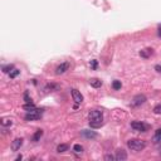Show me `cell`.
Segmentation results:
<instances>
[{"mask_svg":"<svg viewBox=\"0 0 161 161\" xmlns=\"http://www.w3.org/2000/svg\"><path fill=\"white\" fill-rule=\"evenodd\" d=\"M88 120H89V126L92 127V129H99V127L103 125V115H102V111H99V110H92V111H89Z\"/></svg>","mask_w":161,"mask_h":161,"instance_id":"obj_1","label":"cell"},{"mask_svg":"<svg viewBox=\"0 0 161 161\" xmlns=\"http://www.w3.org/2000/svg\"><path fill=\"white\" fill-rule=\"evenodd\" d=\"M127 147L131 151H133V152H140V151H142L146 147V142L140 138H131L127 141Z\"/></svg>","mask_w":161,"mask_h":161,"instance_id":"obj_2","label":"cell"},{"mask_svg":"<svg viewBox=\"0 0 161 161\" xmlns=\"http://www.w3.org/2000/svg\"><path fill=\"white\" fill-rule=\"evenodd\" d=\"M131 127L135 131H138V132H146L150 129L148 125L141 122V121H133V122H131Z\"/></svg>","mask_w":161,"mask_h":161,"instance_id":"obj_3","label":"cell"},{"mask_svg":"<svg viewBox=\"0 0 161 161\" xmlns=\"http://www.w3.org/2000/svg\"><path fill=\"white\" fill-rule=\"evenodd\" d=\"M145 102H146V96H144V95H137L133 97V99H132V105L136 106V107L144 105Z\"/></svg>","mask_w":161,"mask_h":161,"instance_id":"obj_4","label":"cell"},{"mask_svg":"<svg viewBox=\"0 0 161 161\" xmlns=\"http://www.w3.org/2000/svg\"><path fill=\"white\" fill-rule=\"evenodd\" d=\"M81 133H82V136H83V137H86L88 140H93V138L98 137V133H97L96 131H91V130H83Z\"/></svg>","mask_w":161,"mask_h":161,"instance_id":"obj_5","label":"cell"},{"mask_svg":"<svg viewBox=\"0 0 161 161\" xmlns=\"http://www.w3.org/2000/svg\"><path fill=\"white\" fill-rule=\"evenodd\" d=\"M72 97H73V101L76 103H82L83 102V96H82V93L78 89H76V88L72 89Z\"/></svg>","mask_w":161,"mask_h":161,"instance_id":"obj_6","label":"cell"},{"mask_svg":"<svg viewBox=\"0 0 161 161\" xmlns=\"http://www.w3.org/2000/svg\"><path fill=\"white\" fill-rule=\"evenodd\" d=\"M68 69H69V63L68 62H64V63L59 64L56 68V74H63V73H66Z\"/></svg>","mask_w":161,"mask_h":161,"instance_id":"obj_7","label":"cell"},{"mask_svg":"<svg viewBox=\"0 0 161 161\" xmlns=\"http://www.w3.org/2000/svg\"><path fill=\"white\" fill-rule=\"evenodd\" d=\"M23 141H24V140L22 137H17L13 142H11V150H13V151H18L20 147L23 146Z\"/></svg>","mask_w":161,"mask_h":161,"instance_id":"obj_8","label":"cell"},{"mask_svg":"<svg viewBox=\"0 0 161 161\" xmlns=\"http://www.w3.org/2000/svg\"><path fill=\"white\" fill-rule=\"evenodd\" d=\"M115 157H116L117 161H125V160H127V152L123 148H118L116 151V156Z\"/></svg>","mask_w":161,"mask_h":161,"instance_id":"obj_9","label":"cell"},{"mask_svg":"<svg viewBox=\"0 0 161 161\" xmlns=\"http://www.w3.org/2000/svg\"><path fill=\"white\" fill-rule=\"evenodd\" d=\"M40 116H42V113H38V112H28L24 118L27 121H37L40 118Z\"/></svg>","mask_w":161,"mask_h":161,"instance_id":"obj_10","label":"cell"},{"mask_svg":"<svg viewBox=\"0 0 161 161\" xmlns=\"http://www.w3.org/2000/svg\"><path fill=\"white\" fill-rule=\"evenodd\" d=\"M89 84L93 88H99L102 86V81L99 80V78H91V80H89Z\"/></svg>","mask_w":161,"mask_h":161,"instance_id":"obj_11","label":"cell"},{"mask_svg":"<svg viewBox=\"0 0 161 161\" xmlns=\"http://www.w3.org/2000/svg\"><path fill=\"white\" fill-rule=\"evenodd\" d=\"M42 136H43V130H37V131H35V133L33 135L32 140H33L34 142H38V141H40Z\"/></svg>","mask_w":161,"mask_h":161,"instance_id":"obj_12","label":"cell"},{"mask_svg":"<svg viewBox=\"0 0 161 161\" xmlns=\"http://www.w3.org/2000/svg\"><path fill=\"white\" fill-rule=\"evenodd\" d=\"M152 141L155 142V144H159V142H161V129L156 130V132H155V135L152 137Z\"/></svg>","mask_w":161,"mask_h":161,"instance_id":"obj_13","label":"cell"},{"mask_svg":"<svg viewBox=\"0 0 161 161\" xmlns=\"http://www.w3.org/2000/svg\"><path fill=\"white\" fill-rule=\"evenodd\" d=\"M68 148H69V146L67 144H60L57 146V152H59V154L66 152V151H68Z\"/></svg>","mask_w":161,"mask_h":161,"instance_id":"obj_14","label":"cell"},{"mask_svg":"<svg viewBox=\"0 0 161 161\" xmlns=\"http://www.w3.org/2000/svg\"><path fill=\"white\" fill-rule=\"evenodd\" d=\"M154 52H152V49H150V48H147V49H144V50H141L140 52V56L141 57H144V58H148V57L152 54Z\"/></svg>","mask_w":161,"mask_h":161,"instance_id":"obj_15","label":"cell"},{"mask_svg":"<svg viewBox=\"0 0 161 161\" xmlns=\"http://www.w3.org/2000/svg\"><path fill=\"white\" fill-rule=\"evenodd\" d=\"M0 123H1V126L8 127V126H11V125H13V121H11L10 118H1Z\"/></svg>","mask_w":161,"mask_h":161,"instance_id":"obj_16","label":"cell"},{"mask_svg":"<svg viewBox=\"0 0 161 161\" xmlns=\"http://www.w3.org/2000/svg\"><path fill=\"white\" fill-rule=\"evenodd\" d=\"M121 87H122V83H121V81H113L112 82V88H113L115 91H118V89H121Z\"/></svg>","mask_w":161,"mask_h":161,"instance_id":"obj_17","label":"cell"},{"mask_svg":"<svg viewBox=\"0 0 161 161\" xmlns=\"http://www.w3.org/2000/svg\"><path fill=\"white\" fill-rule=\"evenodd\" d=\"M1 69H3V72H4V73H10V72L14 69V66L13 64H8V66H4Z\"/></svg>","mask_w":161,"mask_h":161,"instance_id":"obj_18","label":"cell"},{"mask_svg":"<svg viewBox=\"0 0 161 161\" xmlns=\"http://www.w3.org/2000/svg\"><path fill=\"white\" fill-rule=\"evenodd\" d=\"M73 151L76 154H82V152H83V147H82L80 144H76L73 146Z\"/></svg>","mask_w":161,"mask_h":161,"instance_id":"obj_19","label":"cell"},{"mask_svg":"<svg viewBox=\"0 0 161 161\" xmlns=\"http://www.w3.org/2000/svg\"><path fill=\"white\" fill-rule=\"evenodd\" d=\"M24 101H25L27 103H33V99H32V97H29V92H28V91L24 93Z\"/></svg>","mask_w":161,"mask_h":161,"instance_id":"obj_20","label":"cell"},{"mask_svg":"<svg viewBox=\"0 0 161 161\" xmlns=\"http://www.w3.org/2000/svg\"><path fill=\"white\" fill-rule=\"evenodd\" d=\"M20 73V71H19V69H17V68H14L13 69V71H11L10 72V73H9V76H10V78H15V77H17V76L18 74H19Z\"/></svg>","mask_w":161,"mask_h":161,"instance_id":"obj_21","label":"cell"},{"mask_svg":"<svg viewBox=\"0 0 161 161\" xmlns=\"http://www.w3.org/2000/svg\"><path fill=\"white\" fill-rule=\"evenodd\" d=\"M154 113L155 115H161V105H157L154 107Z\"/></svg>","mask_w":161,"mask_h":161,"instance_id":"obj_22","label":"cell"},{"mask_svg":"<svg viewBox=\"0 0 161 161\" xmlns=\"http://www.w3.org/2000/svg\"><path fill=\"white\" fill-rule=\"evenodd\" d=\"M97 66H98V62H97L96 59L91 60V67H92V69H97Z\"/></svg>","mask_w":161,"mask_h":161,"instance_id":"obj_23","label":"cell"},{"mask_svg":"<svg viewBox=\"0 0 161 161\" xmlns=\"http://www.w3.org/2000/svg\"><path fill=\"white\" fill-rule=\"evenodd\" d=\"M115 159H116V157H115L113 155H110V154L105 156V160H106V161H112V160H115Z\"/></svg>","mask_w":161,"mask_h":161,"instance_id":"obj_24","label":"cell"},{"mask_svg":"<svg viewBox=\"0 0 161 161\" xmlns=\"http://www.w3.org/2000/svg\"><path fill=\"white\" fill-rule=\"evenodd\" d=\"M155 71H156L157 73H161V66H160V64H156V66H155Z\"/></svg>","mask_w":161,"mask_h":161,"instance_id":"obj_25","label":"cell"},{"mask_svg":"<svg viewBox=\"0 0 161 161\" xmlns=\"http://www.w3.org/2000/svg\"><path fill=\"white\" fill-rule=\"evenodd\" d=\"M159 37H161V25H159Z\"/></svg>","mask_w":161,"mask_h":161,"instance_id":"obj_26","label":"cell"},{"mask_svg":"<svg viewBox=\"0 0 161 161\" xmlns=\"http://www.w3.org/2000/svg\"><path fill=\"white\" fill-rule=\"evenodd\" d=\"M22 159H23V156L20 155V156H18V157H17V161H19V160H22Z\"/></svg>","mask_w":161,"mask_h":161,"instance_id":"obj_27","label":"cell"}]
</instances>
